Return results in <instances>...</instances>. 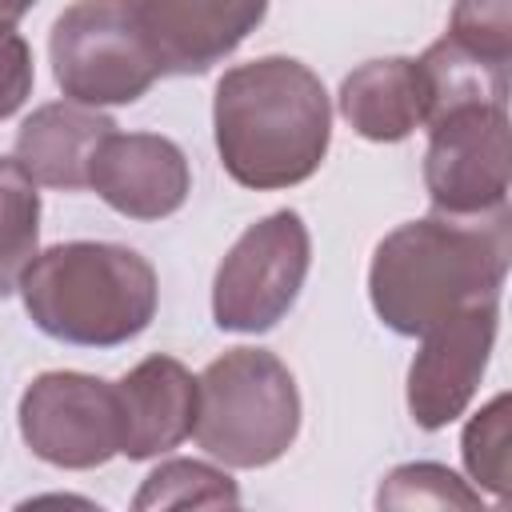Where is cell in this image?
Wrapping results in <instances>:
<instances>
[{
    "label": "cell",
    "mask_w": 512,
    "mask_h": 512,
    "mask_svg": "<svg viewBox=\"0 0 512 512\" xmlns=\"http://www.w3.org/2000/svg\"><path fill=\"white\" fill-rule=\"evenodd\" d=\"M512 260V216L492 208L480 216H424L400 224L376 244L368 268V296L376 316L400 336L476 308L496 304Z\"/></svg>",
    "instance_id": "1"
},
{
    "label": "cell",
    "mask_w": 512,
    "mask_h": 512,
    "mask_svg": "<svg viewBox=\"0 0 512 512\" xmlns=\"http://www.w3.org/2000/svg\"><path fill=\"white\" fill-rule=\"evenodd\" d=\"M216 152L244 188H292L308 180L328 152L332 108L320 76L288 56H264L220 76Z\"/></svg>",
    "instance_id": "2"
},
{
    "label": "cell",
    "mask_w": 512,
    "mask_h": 512,
    "mask_svg": "<svg viewBox=\"0 0 512 512\" xmlns=\"http://www.w3.org/2000/svg\"><path fill=\"white\" fill-rule=\"evenodd\" d=\"M16 288L40 332L84 348H112L140 336L160 296L152 264L104 240H72L36 252Z\"/></svg>",
    "instance_id": "3"
},
{
    "label": "cell",
    "mask_w": 512,
    "mask_h": 512,
    "mask_svg": "<svg viewBox=\"0 0 512 512\" xmlns=\"http://www.w3.org/2000/svg\"><path fill=\"white\" fill-rule=\"evenodd\" d=\"M300 432L292 372L264 348H232L196 376V444L228 468L280 460Z\"/></svg>",
    "instance_id": "4"
},
{
    "label": "cell",
    "mask_w": 512,
    "mask_h": 512,
    "mask_svg": "<svg viewBox=\"0 0 512 512\" xmlns=\"http://www.w3.org/2000/svg\"><path fill=\"white\" fill-rule=\"evenodd\" d=\"M48 56L64 96L88 108L132 104L164 76L136 0L68 4L52 24Z\"/></svg>",
    "instance_id": "5"
},
{
    "label": "cell",
    "mask_w": 512,
    "mask_h": 512,
    "mask_svg": "<svg viewBox=\"0 0 512 512\" xmlns=\"http://www.w3.org/2000/svg\"><path fill=\"white\" fill-rule=\"evenodd\" d=\"M312 264V240L296 212L280 208L252 224L220 260L212 316L224 332H264L300 296Z\"/></svg>",
    "instance_id": "6"
},
{
    "label": "cell",
    "mask_w": 512,
    "mask_h": 512,
    "mask_svg": "<svg viewBox=\"0 0 512 512\" xmlns=\"http://www.w3.org/2000/svg\"><path fill=\"white\" fill-rule=\"evenodd\" d=\"M20 436L56 468L108 464L124 448L120 392L84 372H44L20 396Z\"/></svg>",
    "instance_id": "7"
},
{
    "label": "cell",
    "mask_w": 512,
    "mask_h": 512,
    "mask_svg": "<svg viewBox=\"0 0 512 512\" xmlns=\"http://www.w3.org/2000/svg\"><path fill=\"white\" fill-rule=\"evenodd\" d=\"M512 184L508 112L492 104L452 108L428 124L424 188L436 212L480 216L504 208Z\"/></svg>",
    "instance_id": "8"
},
{
    "label": "cell",
    "mask_w": 512,
    "mask_h": 512,
    "mask_svg": "<svg viewBox=\"0 0 512 512\" xmlns=\"http://www.w3.org/2000/svg\"><path fill=\"white\" fill-rule=\"evenodd\" d=\"M496 344V304H476L424 332V348L408 368V412L436 432L464 416Z\"/></svg>",
    "instance_id": "9"
},
{
    "label": "cell",
    "mask_w": 512,
    "mask_h": 512,
    "mask_svg": "<svg viewBox=\"0 0 512 512\" xmlns=\"http://www.w3.org/2000/svg\"><path fill=\"white\" fill-rule=\"evenodd\" d=\"M88 188L132 220L172 216L192 188L184 152L156 132H108L88 164Z\"/></svg>",
    "instance_id": "10"
},
{
    "label": "cell",
    "mask_w": 512,
    "mask_h": 512,
    "mask_svg": "<svg viewBox=\"0 0 512 512\" xmlns=\"http://www.w3.org/2000/svg\"><path fill=\"white\" fill-rule=\"evenodd\" d=\"M164 72H208L268 12V0H136Z\"/></svg>",
    "instance_id": "11"
},
{
    "label": "cell",
    "mask_w": 512,
    "mask_h": 512,
    "mask_svg": "<svg viewBox=\"0 0 512 512\" xmlns=\"http://www.w3.org/2000/svg\"><path fill=\"white\" fill-rule=\"evenodd\" d=\"M124 408V448L128 460H148L192 436L196 420V380L172 356L140 360L124 380H116Z\"/></svg>",
    "instance_id": "12"
},
{
    "label": "cell",
    "mask_w": 512,
    "mask_h": 512,
    "mask_svg": "<svg viewBox=\"0 0 512 512\" xmlns=\"http://www.w3.org/2000/svg\"><path fill=\"white\" fill-rule=\"evenodd\" d=\"M108 132H116V124L88 104H44L16 132V164L44 188H88V164Z\"/></svg>",
    "instance_id": "13"
},
{
    "label": "cell",
    "mask_w": 512,
    "mask_h": 512,
    "mask_svg": "<svg viewBox=\"0 0 512 512\" xmlns=\"http://www.w3.org/2000/svg\"><path fill=\"white\" fill-rule=\"evenodd\" d=\"M344 120L376 144L404 140L412 128L428 120V92L416 60H368L340 84Z\"/></svg>",
    "instance_id": "14"
},
{
    "label": "cell",
    "mask_w": 512,
    "mask_h": 512,
    "mask_svg": "<svg viewBox=\"0 0 512 512\" xmlns=\"http://www.w3.org/2000/svg\"><path fill=\"white\" fill-rule=\"evenodd\" d=\"M416 64H420L424 92H428L424 124L440 120L452 108H468V104H492V108L508 104V64H492L468 52L464 44H456L452 36L436 40Z\"/></svg>",
    "instance_id": "15"
},
{
    "label": "cell",
    "mask_w": 512,
    "mask_h": 512,
    "mask_svg": "<svg viewBox=\"0 0 512 512\" xmlns=\"http://www.w3.org/2000/svg\"><path fill=\"white\" fill-rule=\"evenodd\" d=\"M40 240V192L16 164L0 160V300L20 284Z\"/></svg>",
    "instance_id": "16"
},
{
    "label": "cell",
    "mask_w": 512,
    "mask_h": 512,
    "mask_svg": "<svg viewBox=\"0 0 512 512\" xmlns=\"http://www.w3.org/2000/svg\"><path fill=\"white\" fill-rule=\"evenodd\" d=\"M236 504H240L236 484L220 468L200 460L160 464L132 500V508L140 512L144 508H236Z\"/></svg>",
    "instance_id": "17"
},
{
    "label": "cell",
    "mask_w": 512,
    "mask_h": 512,
    "mask_svg": "<svg viewBox=\"0 0 512 512\" xmlns=\"http://www.w3.org/2000/svg\"><path fill=\"white\" fill-rule=\"evenodd\" d=\"M464 464L472 472V480L492 492L496 500L508 496L512 484V412H508V396H492L464 428Z\"/></svg>",
    "instance_id": "18"
},
{
    "label": "cell",
    "mask_w": 512,
    "mask_h": 512,
    "mask_svg": "<svg viewBox=\"0 0 512 512\" xmlns=\"http://www.w3.org/2000/svg\"><path fill=\"white\" fill-rule=\"evenodd\" d=\"M380 508H480V488H468L444 464H404L388 472L376 496Z\"/></svg>",
    "instance_id": "19"
},
{
    "label": "cell",
    "mask_w": 512,
    "mask_h": 512,
    "mask_svg": "<svg viewBox=\"0 0 512 512\" xmlns=\"http://www.w3.org/2000/svg\"><path fill=\"white\" fill-rule=\"evenodd\" d=\"M448 36L492 64H508L512 60V0H456Z\"/></svg>",
    "instance_id": "20"
},
{
    "label": "cell",
    "mask_w": 512,
    "mask_h": 512,
    "mask_svg": "<svg viewBox=\"0 0 512 512\" xmlns=\"http://www.w3.org/2000/svg\"><path fill=\"white\" fill-rule=\"evenodd\" d=\"M32 92V52L24 36L0 28V120L12 116Z\"/></svg>",
    "instance_id": "21"
},
{
    "label": "cell",
    "mask_w": 512,
    "mask_h": 512,
    "mask_svg": "<svg viewBox=\"0 0 512 512\" xmlns=\"http://www.w3.org/2000/svg\"><path fill=\"white\" fill-rule=\"evenodd\" d=\"M36 0H0V28H12Z\"/></svg>",
    "instance_id": "22"
}]
</instances>
